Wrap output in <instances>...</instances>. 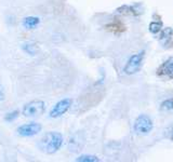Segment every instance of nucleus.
Wrapping results in <instances>:
<instances>
[{"label":"nucleus","instance_id":"1","mask_svg":"<svg viewBox=\"0 0 173 162\" xmlns=\"http://www.w3.org/2000/svg\"><path fill=\"white\" fill-rule=\"evenodd\" d=\"M63 142H64V138H63L62 134L58 132L50 131L42 135L37 146L42 152L47 153V155H53L61 149Z\"/></svg>","mask_w":173,"mask_h":162},{"label":"nucleus","instance_id":"2","mask_svg":"<svg viewBox=\"0 0 173 162\" xmlns=\"http://www.w3.org/2000/svg\"><path fill=\"white\" fill-rule=\"evenodd\" d=\"M46 111V103L40 99L31 101L25 104L22 109V115L26 118H37L45 114Z\"/></svg>","mask_w":173,"mask_h":162},{"label":"nucleus","instance_id":"15","mask_svg":"<svg viewBox=\"0 0 173 162\" xmlns=\"http://www.w3.org/2000/svg\"><path fill=\"white\" fill-rule=\"evenodd\" d=\"M161 108H162L163 110L173 109V99H166V101L162 102Z\"/></svg>","mask_w":173,"mask_h":162},{"label":"nucleus","instance_id":"3","mask_svg":"<svg viewBox=\"0 0 173 162\" xmlns=\"http://www.w3.org/2000/svg\"><path fill=\"white\" fill-rule=\"evenodd\" d=\"M144 56H145L144 51L138 53V54L132 55V56L129 59L128 63H127V65L124 66V68H123L124 74L133 75V74H135V72H138L139 70H140L141 66H142V62H143V59H144Z\"/></svg>","mask_w":173,"mask_h":162},{"label":"nucleus","instance_id":"8","mask_svg":"<svg viewBox=\"0 0 173 162\" xmlns=\"http://www.w3.org/2000/svg\"><path fill=\"white\" fill-rule=\"evenodd\" d=\"M83 144H84V138L82 137L80 133H77L69 140V149L73 151H78L80 150V148H82Z\"/></svg>","mask_w":173,"mask_h":162},{"label":"nucleus","instance_id":"11","mask_svg":"<svg viewBox=\"0 0 173 162\" xmlns=\"http://www.w3.org/2000/svg\"><path fill=\"white\" fill-rule=\"evenodd\" d=\"M77 161H81V162H96V161H100L98 157L95 156H90V155H83V156H80L79 158H77Z\"/></svg>","mask_w":173,"mask_h":162},{"label":"nucleus","instance_id":"4","mask_svg":"<svg viewBox=\"0 0 173 162\" xmlns=\"http://www.w3.org/2000/svg\"><path fill=\"white\" fill-rule=\"evenodd\" d=\"M153 120L146 115H141L134 122V131L138 134H148L153 130Z\"/></svg>","mask_w":173,"mask_h":162},{"label":"nucleus","instance_id":"6","mask_svg":"<svg viewBox=\"0 0 173 162\" xmlns=\"http://www.w3.org/2000/svg\"><path fill=\"white\" fill-rule=\"evenodd\" d=\"M41 124L38 122H30L25 123L16 129V132L22 137H30V136L37 135L39 132H41Z\"/></svg>","mask_w":173,"mask_h":162},{"label":"nucleus","instance_id":"9","mask_svg":"<svg viewBox=\"0 0 173 162\" xmlns=\"http://www.w3.org/2000/svg\"><path fill=\"white\" fill-rule=\"evenodd\" d=\"M39 23H40V18H37V16H26L23 20L22 24L23 27L26 29H35L39 25Z\"/></svg>","mask_w":173,"mask_h":162},{"label":"nucleus","instance_id":"14","mask_svg":"<svg viewBox=\"0 0 173 162\" xmlns=\"http://www.w3.org/2000/svg\"><path fill=\"white\" fill-rule=\"evenodd\" d=\"M18 116H20V111H18V110H13V111H11V112H9V114L6 115L5 120L7 121V122H12V121L15 120Z\"/></svg>","mask_w":173,"mask_h":162},{"label":"nucleus","instance_id":"17","mask_svg":"<svg viewBox=\"0 0 173 162\" xmlns=\"http://www.w3.org/2000/svg\"><path fill=\"white\" fill-rule=\"evenodd\" d=\"M172 140H173V131H172Z\"/></svg>","mask_w":173,"mask_h":162},{"label":"nucleus","instance_id":"12","mask_svg":"<svg viewBox=\"0 0 173 162\" xmlns=\"http://www.w3.org/2000/svg\"><path fill=\"white\" fill-rule=\"evenodd\" d=\"M23 50L26 53H28V54L35 55L36 52H37V46L33 43H25L24 46H23Z\"/></svg>","mask_w":173,"mask_h":162},{"label":"nucleus","instance_id":"5","mask_svg":"<svg viewBox=\"0 0 173 162\" xmlns=\"http://www.w3.org/2000/svg\"><path fill=\"white\" fill-rule=\"evenodd\" d=\"M73 101L70 99H64L58 101L55 105L52 107V109L49 112V117L50 118H58V117L63 116L64 114H66L67 111L70 108Z\"/></svg>","mask_w":173,"mask_h":162},{"label":"nucleus","instance_id":"10","mask_svg":"<svg viewBox=\"0 0 173 162\" xmlns=\"http://www.w3.org/2000/svg\"><path fill=\"white\" fill-rule=\"evenodd\" d=\"M162 28V22L160 21H157V22H151L149 24V31L151 34H157L161 30Z\"/></svg>","mask_w":173,"mask_h":162},{"label":"nucleus","instance_id":"7","mask_svg":"<svg viewBox=\"0 0 173 162\" xmlns=\"http://www.w3.org/2000/svg\"><path fill=\"white\" fill-rule=\"evenodd\" d=\"M158 76H167L172 78L173 77V59H169L166 61L157 70Z\"/></svg>","mask_w":173,"mask_h":162},{"label":"nucleus","instance_id":"13","mask_svg":"<svg viewBox=\"0 0 173 162\" xmlns=\"http://www.w3.org/2000/svg\"><path fill=\"white\" fill-rule=\"evenodd\" d=\"M172 35H173V29L171 27H168V28H164L161 30L159 39H169V38L172 37Z\"/></svg>","mask_w":173,"mask_h":162},{"label":"nucleus","instance_id":"16","mask_svg":"<svg viewBox=\"0 0 173 162\" xmlns=\"http://www.w3.org/2000/svg\"><path fill=\"white\" fill-rule=\"evenodd\" d=\"M3 99H5V93H3L2 87L0 86V102L3 101Z\"/></svg>","mask_w":173,"mask_h":162}]
</instances>
